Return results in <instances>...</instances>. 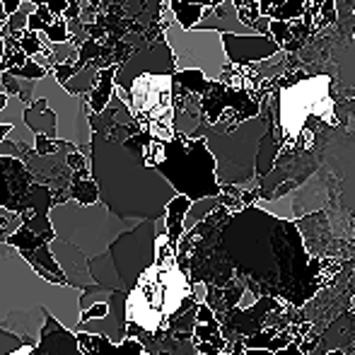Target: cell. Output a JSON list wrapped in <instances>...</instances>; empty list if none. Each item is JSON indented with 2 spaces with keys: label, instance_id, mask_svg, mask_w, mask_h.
I'll return each instance as SVG.
<instances>
[{
  "label": "cell",
  "instance_id": "cell-1",
  "mask_svg": "<svg viewBox=\"0 0 355 355\" xmlns=\"http://www.w3.org/2000/svg\"><path fill=\"white\" fill-rule=\"evenodd\" d=\"M150 133L141 131L126 143L112 141L104 133L92 136L89 169L99 189V201L121 220H157L179 193L172 184L148 167L143 148Z\"/></svg>",
  "mask_w": 355,
  "mask_h": 355
},
{
  "label": "cell",
  "instance_id": "cell-2",
  "mask_svg": "<svg viewBox=\"0 0 355 355\" xmlns=\"http://www.w3.org/2000/svg\"><path fill=\"white\" fill-rule=\"evenodd\" d=\"M83 290L44 281L12 244H0V329L37 348L49 317H56L68 331L83 324Z\"/></svg>",
  "mask_w": 355,
  "mask_h": 355
},
{
  "label": "cell",
  "instance_id": "cell-3",
  "mask_svg": "<svg viewBox=\"0 0 355 355\" xmlns=\"http://www.w3.org/2000/svg\"><path fill=\"white\" fill-rule=\"evenodd\" d=\"M145 164L157 169L179 196L193 203L203 198L223 196V184L218 182V162L208 150L206 138L177 136L169 143L150 138L143 148Z\"/></svg>",
  "mask_w": 355,
  "mask_h": 355
},
{
  "label": "cell",
  "instance_id": "cell-4",
  "mask_svg": "<svg viewBox=\"0 0 355 355\" xmlns=\"http://www.w3.org/2000/svg\"><path fill=\"white\" fill-rule=\"evenodd\" d=\"M189 297H191V285L179 263L150 266L138 278L136 288L128 293V336L136 338L141 331L150 336L164 334Z\"/></svg>",
  "mask_w": 355,
  "mask_h": 355
},
{
  "label": "cell",
  "instance_id": "cell-5",
  "mask_svg": "<svg viewBox=\"0 0 355 355\" xmlns=\"http://www.w3.org/2000/svg\"><path fill=\"white\" fill-rule=\"evenodd\" d=\"M49 220H51L56 237L73 244L87 259H97L107 254L121 234L131 232L141 225V220L116 218L102 201L94 206H83L73 198L53 206Z\"/></svg>",
  "mask_w": 355,
  "mask_h": 355
},
{
  "label": "cell",
  "instance_id": "cell-6",
  "mask_svg": "<svg viewBox=\"0 0 355 355\" xmlns=\"http://www.w3.org/2000/svg\"><path fill=\"white\" fill-rule=\"evenodd\" d=\"M273 123V112L268 99L261 107V116L242 123L230 133H215L211 128H201L196 138H206L208 150L218 162V182L223 187H247L257 177V153L259 143L266 136Z\"/></svg>",
  "mask_w": 355,
  "mask_h": 355
},
{
  "label": "cell",
  "instance_id": "cell-7",
  "mask_svg": "<svg viewBox=\"0 0 355 355\" xmlns=\"http://www.w3.org/2000/svg\"><path fill=\"white\" fill-rule=\"evenodd\" d=\"M49 104L53 114H56V141L71 143L85 157L92 155V123H89V94H71L61 83L56 80L53 71L46 78L34 83L32 102Z\"/></svg>",
  "mask_w": 355,
  "mask_h": 355
},
{
  "label": "cell",
  "instance_id": "cell-8",
  "mask_svg": "<svg viewBox=\"0 0 355 355\" xmlns=\"http://www.w3.org/2000/svg\"><path fill=\"white\" fill-rule=\"evenodd\" d=\"M169 49L174 53V63L179 71H201L211 83H220L225 68L230 66V58L223 46V34L213 29H182L172 22L164 29Z\"/></svg>",
  "mask_w": 355,
  "mask_h": 355
},
{
  "label": "cell",
  "instance_id": "cell-9",
  "mask_svg": "<svg viewBox=\"0 0 355 355\" xmlns=\"http://www.w3.org/2000/svg\"><path fill=\"white\" fill-rule=\"evenodd\" d=\"M123 290L131 293L138 278L157 261V220H143L136 230L121 234L109 249Z\"/></svg>",
  "mask_w": 355,
  "mask_h": 355
},
{
  "label": "cell",
  "instance_id": "cell-10",
  "mask_svg": "<svg viewBox=\"0 0 355 355\" xmlns=\"http://www.w3.org/2000/svg\"><path fill=\"white\" fill-rule=\"evenodd\" d=\"M145 73H172V75L177 73L174 53H172V49H169L167 39H164V32L157 34V39H155L148 49L133 53L128 61H123L121 66H119L114 83H116V87H121L128 92V87L133 85V80L141 78V75H145Z\"/></svg>",
  "mask_w": 355,
  "mask_h": 355
},
{
  "label": "cell",
  "instance_id": "cell-11",
  "mask_svg": "<svg viewBox=\"0 0 355 355\" xmlns=\"http://www.w3.org/2000/svg\"><path fill=\"white\" fill-rule=\"evenodd\" d=\"M223 46L232 66H254V63L271 61L278 53H283V49L263 34H249V37L223 34Z\"/></svg>",
  "mask_w": 355,
  "mask_h": 355
},
{
  "label": "cell",
  "instance_id": "cell-12",
  "mask_svg": "<svg viewBox=\"0 0 355 355\" xmlns=\"http://www.w3.org/2000/svg\"><path fill=\"white\" fill-rule=\"evenodd\" d=\"M128 293H114L109 300V314L104 319H94V322H83L78 331L92 334V336H102L112 343H123L128 338V314H126Z\"/></svg>",
  "mask_w": 355,
  "mask_h": 355
},
{
  "label": "cell",
  "instance_id": "cell-13",
  "mask_svg": "<svg viewBox=\"0 0 355 355\" xmlns=\"http://www.w3.org/2000/svg\"><path fill=\"white\" fill-rule=\"evenodd\" d=\"M49 249H51L53 259H56V263L61 266L63 276H66V281L71 288L87 290V288H92V285H97L92 278V273H89V259L85 257L83 252H78L73 244H68L56 237L49 242Z\"/></svg>",
  "mask_w": 355,
  "mask_h": 355
},
{
  "label": "cell",
  "instance_id": "cell-14",
  "mask_svg": "<svg viewBox=\"0 0 355 355\" xmlns=\"http://www.w3.org/2000/svg\"><path fill=\"white\" fill-rule=\"evenodd\" d=\"M34 355H83L80 341L73 331H68L56 317H49L42 331V341L34 348Z\"/></svg>",
  "mask_w": 355,
  "mask_h": 355
},
{
  "label": "cell",
  "instance_id": "cell-15",
  "mask_svg": "<svg viewBox=\"0 0 355 355\" xmlns=\"http://www.w3.org/2000/svg\"><path fill=\"white\" fill-rule=\"evenodd\" d=\"M0 92H8V89H5V85H3V68H0ZM24 112H27V104H24L19 97H15V94H10L8 109L0 114V123H8V126H12L8 141L27 145V148L34 150V148H37V133H34L32 128L24 123Z\"/></svg>",
  "mask_w": 355,
  "mask_h": 355
},
{
  "label": "cell",
  "instance_id": "cell-16",
  "mask_svg": "<svg viewBox=\"0 0 355 355\" xmlns=\"http://www.w3.org/2000/svg\"><path fill=\"white\" fill-rule=\"evenodd\" d=\"M196 29H213V32H220V34H239V37L257 34L254 29L242 24L232 0H225L218 8H206V15H203L201 24H198Z\"/></svg>",
  "mask_w": 355,
  "mask_h": 355
},
{
  "label": "cell",
  "instance_id": "cell-17",
  "mask_svg": "<svg viewBox=\"0 0 355 355\" xmlns=\"http://www.w3.org/2000/svg\"><path fill=\"white\" fill-rule=\"evenodd\" d=\"M193 201L187 196H177L172 198V203L167 206V211H164V223H167V234H169V242H172V247L177 249L179 242L184 239V234H187V227H184V223H187V215L191 211Z\"/></svg>",
  "mask_w": 355,
  "mask_h": 355
},
{
  "label": "cell",
  "instance_id": "cell-18",
  "mask_svg": "<svg viewBox=\"0 0 355 355\" xmlns=\"http://www.w3.org/2000/svg\"><path fill=\"white\" fill-rule=\"evenodd\" d=\"M24 123H27L37 136H46V138H51V141H56V128H58L56 114L49 109V104L44 102V99L32 102V107H27V112H24Z\"/></svg>",
  "mask_w": 355,
  "mask_h": 355
},
{
  "label": "cell",
  "instance_id": "cell-19",
  "mask_svg": "<svg viewBox=\"0 0 355 355\" xmlns=\"http://www.w3.org/2000/svg\"><path fill=\"white\" fill-rule=\"evenodd\" d=\"M116 71H119V66L102 68V71H99L97 85H94L92 92H89V114H102L104 109L109 107V102H112V97H114V89H116V83H114Z\"/></svg>",
  "mask_w": 355,
  "mask_h": 355
},
{
  "label": "cell",
  "instance_id": "cell-20",
  "mask_svg": "<svg viewBox=\"0 0 355 355\" xmlns=\"http://www.w3.org/2000/svg\"><path fill=\"white\" fill-rule=\"evenodd\" d=\"M169 8H172L174 17H177V24L187 32L196 29L201 24L203 15H206V8L196 3H189V0H167Z\"/></svg>",
  "mask_w": 355,
  "mask_h": 355
},
{
  "label": "cell",
  "instance_id": "cell-21",
  "mask_svg": "<svg viewBox=\"0 0 355 355\" xmlns=\"http://www.w3.org/2000/svg\"><path fill=\"white\" fill-rule=\"evenodd\" d=\"M99 71H102L99 61H92L87 68H83V71H80L78 75H73V78L68 80V83L63 85V87H66L71 94H89V92H92L94 85H97Z\"/></svg>",
  "mask_w": 355,
  "mask_h": 355
},
{
  "label": "cell",
  "instance_id": "cell-22",
  "mask_svg": "<svg viewBox=\"0 0 355 355\" xmlns=\"http://www.w3.org/2000/svg\"><path fill=\"white\" fill-rule=\"evenodd\" d=\"M71 198L83 206H94L99 203V189L92 177H73L71 184Z\"/></svg>",
  "mask_w": 355,
  "mask_h": 355
},
{
  "label": "cell",
  "instance_id": "cell-23",
  "mask_svg": "<svg viewBox=\"0 0 355 355\" xmlns=\"http://www.w3.org/2000/svg\"><path fill=\"white\" fill-rule=\"evenodd\" d=\"M268 32H271V39L283 49L285 53H293V49L300 46L290 22H276V19H271V29H268Z\"/></svg>",
  "mask_w": 355,
  "mask_h": 355
},
{
  "label": "cell",
  "instance_id": "cell-24",
  "mask_svg": "<svg viewBox=\"0 0 355 355\" xmlns=\"http://www.w3.org/2000/svg\"><path fill=\"white\" fill-rule=\"evenodd\" d=\"M34 12H37V5L29 3V0H24V3L19 5L17 12L8 17V32L10 34H17V32H24V29H29V17H32Z\"/></svg>",
  "mask_w": 355,
  "mask_h": 355
},
{
  "label": "cell",
  "instance_id": "cell-25",
  "mask_svg": "<svg viewBox=\"0 0 355 355\" xmlns=\"http://www.w3.org/2000/svg\"><path fill=\"white\" fill-rule=\"evenodd\" d=\"M19 227H22V215L10 208H0V244L8 242Z\"/></svg>",
  "mask_w": 355,
  "mask_h": 355
},
{
  "label": "cell",
  "instance_id": "cell-26",
  "mask_svg": "<svg viewBox=\"0 0 355 355\" xmlns=\"http://www.w3.org/2000/svg\"><path fill=\"white\" fill-rule=\"evenodd\" d=\"M112 295H114V290H107V288H102V285H92V288L83 290V297H80V307H83V312H85V309H89L92 304L109 302V300H112Z\"/></svg>",
  "mask_w": 355,
  "mask_h": 355
},
{
  "label": "cell",
  "instance_id": "cell-27",
  "mask_svg": "<svg viewBox=\"0 0 355 355\" xmlns=\"http://www.w3.org/2000/svg\"><path fill=\"white\" fill-rule=\"evenodd\" d=\"M12 37L17 39L19 49H22L29 58H34L42 51V37H39L37 32H32V29H24V32H17V34H12Z\"/></svg>",
  "mask_w": 355,
  "mask_h": 355
},
{
  "label": "cell",
  "instance_id": "cell-28",
  "mask_svg": "<svg viewBox=\"0 0 355 355\" xmlns=\"http://www.w3.org/2000/svg\"><path fill=\"white\" fill-rule=\"evenodd\" d=\"M22 346H27V343H24L22 338L15 336V334H10V331H3V329H0V355H10V353L19 351Z\"/></svg>",
  "mask_w": 355,
  "mask_h": 355
},
{
  "label": "cell",
  "instance_id": "cell-29",
  "mask_svg": "<svg viewBox=\"0 0 355 355\" xmlns=\"http://www.w3.org/2000/svg\"><path fill=\"white\" fill-rule=\"evenodd\" d=\"M109 314V302H99L92 304L89 309L83 312V322H94V319H104Z\"/></svg>",
  "mask_w": 355,
  "mask_h": 355
},
{
  "label": "cell",
  "instance_id": "cell-30",
  "mask_svg": "<svg viewBox=\"0 0 355 355\" xmlns=\"http://www.w3.org/2000/svg\"><path fill=\"white\" fill-rule=\"evenodd\" d=\"M0 208H10V211L15 208L12 191H10V184H8V179L3 177V172H0Z\"/></svg>",
  "mask_w": 355,
  "mask_h": 355
},
{
  "label": "cell",
  "instance_id": "cell-31",
  "mask_svg": "<svg viewBox=\"0 0 355 355\" xmlns=\"http://www.w3.org/2000/svg\"><path fill=\"white\" fill-rule=\"evenodd\" d=\"M244 355H304L302 348L297 346V343H290L288 348H283V351L278 353H271V351H263V348H257V351H247Z\"/></svg>",
  "mask_w": 355,
  "mask_h": 355
},
{
  "label": "cell",
  "instance_id": "cell-32",
  "mask_svg": "<svg viewBox=\"0 0 355 355\" xmlns=\"http://www.w3.org/2000/svg\"><path fill=\"white\" fill-rule=\"evenodd\" d=\"M53 75H56V80L61 85H66L68 80L75 75V66H71V63H61V66H53Z\"/></svg>",
  "mask_w": 355,
  "mask_h": 355
},
{
  "label": "cell",
  "instance_id": "cell-33",
  "mask_svg": "<svg viewBox=\"0 0 355 355\" xmlns=\"http://www.w3.org/2000/svg\"><path fill=\"white\" fill-rule=\"evenodd\" d=\"M3 3H5V10H8V17H10V15H15V12H17V10H19V5H22L24 0H3Z\"/></svg>",
  "mask_w": 355,
  "mask_h": 355
},
{
  "label": "cell",
  "instance_id": "cell-34",
  "mask_svg": "<svg viewBox=\"0 0 355 355\" xmlns=\"http://www.w3.org/2000/svg\"><path fill=\"white\" fill-rule=\"evenodd\" d=\"M10 131H12V126H8V123H0V143H5V141H8Z\"/></svg>",
  "mask_w": 355,
  "mask_h": 355
},
{
  "label": "cell",
  "instance_id": "cell-35",
  "mask_svg": "<svg viewBox=\"0 0 355 355\" xmlns=\"http://www.w3.org/2000/svg\"><path fill=\"white\" fill-rule=\"evenodd\" d=\"M8 104H10V94L8 92H0V114L8 109Z\"/></svg>",
  "mask_w": 355,
  "mask_h": 355
},
{
  "label": "cell",
  "instance_id": "cell-36",
  "mask_svg": "<svg viewBox=\"0 0 355 355\" xmlns=\"http://www.w3.org/2000/svg\"><path fill=\"white\" fill-rule=\"evenodd\" d=\"M29 3H34L39 8V5H49V0H29Z\"/></svg>",
  "mask_w": 355,
  "mask_h": 355
},
{
  "label": "cell",
  "instance_id": "cell-37",
  "mask_svg": "<svg viewBox=\"0 0 355 355\" xmlns=\"http://www.w3.org/2000/svg\"><path fill=\"white\" fill-rule=\"evenodd\" d=\"M327 355H346L343 351H331V353H327Z\"/></svg>",
  "mask_w": 355,
  "mask_h": 355
},
{
  "label": "cell",
  "instance_id": "cell-38",
  "mask_svg": "<svg viewBox=\"0 0 355 355\" xmlns=\"http://www.w3.org/2000/svg\"><path fill=\"white\" fill-rule=\"evenodd\" d=\"M353 39H355V34H353Z\"/></svg>",
  "mask_w": 355,
  "mask_h": 355
}]
</instances>
